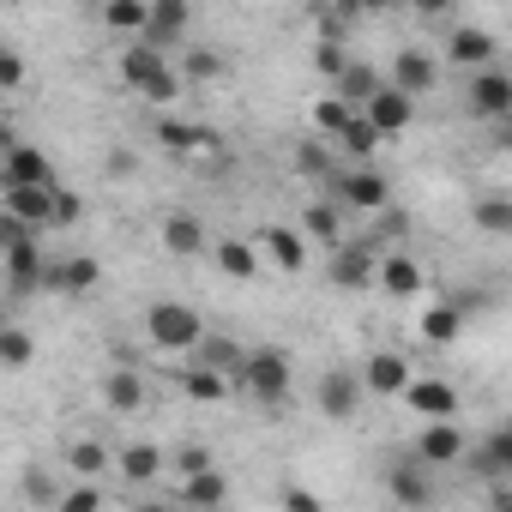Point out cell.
<instances>
[{
	"mask_svg": "<svg viewBox=\"0 0 512 512\" xmlns=\"http://www.w3.org/2000/svg\"><path fill=\"white\" fill-rule=\"evenodd\" d=\"M121 79H127L139 97H151V103H175V91H181V79L169 73L163 49H151V43H139V37L121 49Z\"/></svg>",
	"mask_w": 512,
	"mask_h": 512,
	"instance_id": "1",
	"label": "cell"
},
{
	"mask_svg": "<svg viewBox=\"0 0 512 512\" xmlns=\"http://www.w3.org/2000/svg\"><path fill=\"white\" fill-rule=\"evenodd\" d=\"M199 332H205V326H199L193 308H181V302H157V308H151V344H163V350H193Z\"/></svg>",
	"mask_w": 512,
	"mask_h": 512,
	"instance_id": "2",
	"label": "cell"
},
{
	"mask_svg": "<svg viewBox=\"0 0 512 512\" xmlns=\"http://www.w3.org/2000/svg\"><path fill=\"white\" fill-rule=\"evenodd\" d=\"M241 380L260 392L266 404H278V398L290 392V362H284V350H253V356L241 362Z\"/></svg>",
	"mask_w": 512,
	"mask_h": 512,
	"instance_id": "3",
	"label": "cell"
},
{
	"mask_svg": "<svg viewBox=\"0 0 512 512\" xmlns=\"http://www.w3.org/2000/svg\"><path fill=\"white\" fill-rule=\"evenodd\" d=\"M187 37V0H151L145 7V31H139V43H151V49H175Z\"/></svg>",
	"mask_w": 512,
	"mask_h": 512,
	"instance_id": "4",
	"label": "cell"
},
{
	"mask_svg": "<svg viewBox=\"0 0 512 512\" xmlns=\"http://www.w3.org/2000/svg\"><path fill=\"white\" fill-rule=\"evenodd\" d=\"M7 211H13L25 229H49V223H55V187H43V181H13V187H7Z\"/></svg>",
	"mask_w": 512,
	"mask_h": 512,
	"instance_id": "5",
	"label": "cell"
},
{
	"mask_svg": "<svg viewBox=\"0 0 512 512\" xmlns=\"http://www.w3.org/2000/svg\"><path fill=\"white\" fill-rule=\"evenodd\" d=\"M470 103H476V115H488V121H506L512 115V79L488 61V67H476V79H470Z\"/></svg>",
	"mask_w": 512,
	"mask_h": 512,
	"instance_id": "6",
	"label": "cell"
},
{
	"mask_svg": "<svg viewBox=\"0 0 512 512\" xmlns=\"http://www.w3.org/2000/svg\"><path fill=\"white\" fill-rule=\"evenodd\" d=\"M362 115H368V127L386 139V133H404L410 127V97L398 91V85H374L368 91V103H362Z\"/></svg>",
	"mask_w": 512,
	"mask_h": 512,
	"instance_id": "7",
	"label": "cell"
},
{
	"mask_svg": "<svg viewBox=\"0 0 512 512\" xmlns=\"http://www.w3.org/2000/svg\"><path fill=\"white\" fill-rule=\"evenodd\" d=\"M404 404L416 410V416H458V392L446 386V380H404Z\"/></svg>",
	"mask_w": 512,
	"mask_h": 512,
	"instance_id": "8",
	"label": "cell"
},
{
	"mask_svg": "<svg viewBox=\"0 0 512 512\" xmlns=\"http://www.w3.org/2000/svg\"><path fill=\"white\" fill-rule=\"evenodd\" d=\"M416 458H422V464H452V458H464V434L452 428V416H434V422L422 428Z\"/></svg>",
	"mask_w": 512,
	"mask_h": 512,
	"instance_id": "9",
	"label": "cell"
},
{
	"mask_svg": "<svg viewBox=\"0 0 512 512\" xmlns=\"http://www.w3.org/2000/svg\"><path fill=\"white\" fill-rule=\"evenodd\" d=\"M7 278H13V290H19V296H25V290H43V253H37V241H31V235L7 241Z\"/></svg>",
	"mask_w": 512,
	"mask_h": 512,
	"instance_id": "10",
	"label": "cell"
},
{
	"mask_svg": "<svg viewBox=\"0 0 512 512\" xmlns=\"http://www.w3.org/2000/svg\"><path fill=\"white\" fill-rule=\"evenodd\" d=\"M332 181H338V199H344V205H356V211H380V205H386V181H380L368 163H362V169H350V175H332Z\"/></svg>",
	"mask_w": 512,
	"mask_h": 512,
	"instance_id": "11",
	"label": "cell"
},
{
	"mask_svg": "<svg viewBox=\"0 0 512 512\" xmlns=\"http://www.w3.org/2000/svg\"><path fill=\"white\" fill-rule=\"evenodd\" d=\"M0 181H43V187H55V163L43 157V151H31V145H7V163H0Z\"/></svg>",
	"mask_w": 512,
	"mask_h": 512,
	"instance_id": "12",
	"label": "cell"
},
{
	"mask_svg": "<svg viewBox=\"0 0 512 512\" xmlns=\"http://www.w3.org/2000/svg\"><path fill=\"white\" fill-rule=\"evenodd\" d=\"M368 278H374V241H362V247H338L332 284H338V290H368Z\"/></svg>",
	"mask_w": 512,
	"mask_h": 512,
	"instance_id": "13",
	"label": "cell"
},
{
	"mask_svg": "<svg viewBox=\"0 0 512 512\" xmlns=\"http://www.w3.org/2000/svg\"><path fill=\"white\" fill-rule=\"evenodd\" d=\"M356 398H362V380H356V374H344V368H338V374H326V380H320V410H326L332 422L356 416Z\"/></svg>",
	"mask_w": 512,
	"mask_h": 512,
	"instance_id": "14",
	"label": "cell"
},
{
	"mask_svg": "<svg viewBox=\"0 0 512 512\" xmlns=\"http://www.w3.org/2000/svg\"><path fill=\"white\" fill-rule=\"evenodd\" d=\"M260 241H266V253H272L284 272H302V266H308V247H302V235H296V229L266 223V229H260Z\"/></svg>",
	"mask_w": 512,
	"mask_h": 512,
	"instance_id": "15",
	"label": "cell"
},
{
	"mask_svg": "<svg viewBox=\"0 0 512 512\" xmlns=\"http://www.w3.org/2000/svg\"><path fill=\"white\" fill-rule=\"evenodd\" d=\"M392 85H398L404 97H422V91L434 85V61H428V55H416V49H404V55L392 61Z\"/></svg>",
	"mask_w": 512,
	"mask_h": 512,
	"instance_id": "16",
	"label": "cell"
},
{
	"mask_svg": "<svg viewBox=\"0 0 512 512\" xmlns=\"http://www.w3.org/2000/svg\"><path fill=\"white\" fill-rule=\"evenodd\" d=\"M193 350H199V362H205V368H217L223 380H241V362H247V356H241L229 338H205V332H199V338H193Z\"/></svg>",
	"mask_w": 512,
	"mask_h": 512,
	"instance_id": "17",
	"label": "cell"
},
{
	"mask_svg": "<svg viewBox=\"0 0 512 512\" xmlns=\"http://www.w3.org/2000/svg\"><path fill=\"white\" fill-rule=\"evenodd\" d=\"M103 278V266L97 260H85V253H79V260H67V266H55V272H43V284H55V290H67V296H79V290H91Z\"/></svg>",
	"mask_w": 512,
	"mask_h": 512,
	"instance_id": "18",
	"label": "cell"
},
{
	"mask_svg": "<svg viewBox=\"0 0 512 512\" xmlns=\"http://www.w3.org/2000/svg\"><path fill=\"white\" fill-rule=\"evenodd\" d=\"M404 380H410V362L404 356H392V350L368 356V392H404Z\"/></svg>",
	"mask_w": 512,
	"mask_h": 512,
	"instance_id": "19",
	"label": "cell"
},
{
	"mask_svg": "<svg viewBox=\"0 0 512 512\" xmlns=\"http://www.w3.org/2000/svg\"><path fill=\"white\" fill-rule=\"evenodd\" d=\"M374 272H380V284H386L392 296H416V290H422V266L410 260V253H392V260L374 266Z\"/></svg>",
	"mask_w": 512,
	"mask_h": 512,
	"instance_id": "20",
	"label": "cell"
},
{
	"mask_svg": "<svg viewBox=\"0 0 512 512\" xmlns=\"http://www.w3.org/2000/svg\"><path fill=\"white\" fill-rule=\"evenodd\" d=\"M446 49H452L458 67H488V61H494V37H488V31H452Z\"/></svg>",
	"mask_w": 512,
	"mask_h": 512,
	"instance_id": "21",
	"label": "cell"
},
{
	"mask_svg": "<svg viewBox=\"0 0 512 512\" xmlns=\"http://www.w3.org/2000/svg\"><path fill=\"white\" fill-rule=\"evenodd\" d=\"M332 139H338V145H344V151H350L356 163H368V157H374V145H380V133L368 127V115H362V109H356V115H350V121H344V127H338Z\"/></svg>",
	"mask_w": 512,
	"mask_h": 512,
	"instance_id": "22",
	"label": "cell"
},
{
	"mask_svg": "<svg viewBox=\"0 0 512 512\" xmlns=\"http://www.w3.org/2000/svg\"><path fill=\"white\" fill-rule=\"evenodd\" d=\"M458 332H464V308H458V302H440V308L422 314V338H428V344H452Z\"/></svg>",
	"mask_w": 512,
	"mask_h": 512,
	"instance_id": "23",
	"label": "cell"
},
{
	"mask_svg": "<svg viewBox=\"0 0 512 512\" xmlns=\"http://www.w3.org/2000/svg\"><path fill=\"white\" fill-rule=\"evenodd\" d=\"M103 398H109V410L133 416V410H139V398H145V386H139V374H133V368H115V374L103 380Z\"/></svg>",
	"mask_w": 512,
	"mask_h": 512,
	"instance_id": "24",
	"label": "cell"
},
{
	"mask_svg": "<svg viewBox=\"0 0 512 512\" xmlns=\"http://www.w3.org/2000/svg\"><path fill=\"white\" fill-rule=\"evenodd\" d=\"M163 247H169V253H199V247H205V229H199V217L175 211V217L163 223Z\"/></svg>",
	"mask_w": 512,
	"mask_h": 512,
	"instance_id": "25",
	"label": "cell"
},
{
	"mask_svg": "<svg viewBox=\"0 0 512 512\" xmlns=\"http://www.w3.org/2000/svg\"><path fill=\"white\" fill-rule=\"evenodd\" d=\"M470 464H476L482 476H500V470H512V434L500 428L488 446H476V452H470Z\"/></svg>",
	"mask_w": 512,
	"mask_h": 512,
	"instance_id": "26",
	"label": "cell"
},
{
	"mask_svg": "<svg viewBox=\"0 0 512 512\" xmlns=\"http://www.w3.org/2000/svg\"><path fill=\"white\" fill-rule=\"evenodd\" d=\"M181 386H187V398H199V404H217V398H223V374L205 368V362H193V368L181 374Z\"/></svg>",
	"mask_w": 512,
	"mask_h": 512,
	"instance_id": "27",
	"label": "cell"
},
{
	"mask_svg": "<svg viewBox=\"0 0 512 512\" xmlns=\"http://www.w3.org/2000/svg\"><path fill=\"white\" fill-rule=\"evenodd\" d=\"M217 266H223L229 278H253V272H260V260H253L247 241H217Z\"/></svg>",
	"mask_w": 512,
	"mask_h": 512,
	"instance_id": "28",
	"label": "cell"
},
{
	"mask_svg": "<svg viewBox=\"0 0 512 512\" xmlns=\"http://www.w3.org/2000/svg\"><path fill=\"white\" fill-rule=\"evenodd\" d=\"M103 19H109V31H145V0H103Z\"/></svg>",
	"mask_w": 512,
	"mask_h": 512,
	"instance_id": "29",
	"label": "cell"
},
{
	"mask_svg": "<svg viewBox=\"0 0 512 512\" xmlns=\"http://www.w3.org/2000/svg\"><path fill=\"white\" fill-rule=\"evenodd\" d=\"M181 494H187V500H193V506H217V500H223V494H229V482H223V476H217V470H193V476H187V488H181Z\"/></svg>",
	"mask_w": 512,
	"mask_h": 512,
	"instance_id": "30",
	"label": "cell"
},
{
	"mask_svg": "<svg viewBox=\"0 0 512 512\" xmlns=\"http://www.w3.org/2000/svg\"><path fill=\"white\" fill-rule=\"evenodd\" d=\"M374 85H380V79H374V73H368V67H344V73H338V97H344V103H350V109H362V103H368V91H374Z\"/></svg>",
	"mask_w": 512,
	"mask_h": 512,
	"instance_id": "31",
	"label": "cell"
},
{
	"mask_svg": "<svg viewBox=\"0 0 512 512\" xmlns=\"http://www.w3.org/2000/svg\"><path fill=\"white\" fill-rule=\"evenodd\" d=\"M302 223H308V235H314V241L338 247V205H308V211H302Z\"/></svg>",
	"mask_w": 512,
	"mask_h": 512,
	"instance_id": "32",
	"label": "cell"
},
{
	"mask_svg": "<svg viewBox=\"0 0 512 512\" xmlns=\"http://www.w3.org/2000/svg\"><path fill=\"white\" fill-rule=\"evenodd\" d=\"M157 464H163V458H157V446H127V452H121L127 482H151V476H157Z\"/></svg>",
	"mask_w": 512,
	"mask_h": 512,
	"instance_id": "33",
	"label": "cell"
},
{
	"mask_svg": "<svg viewBox=\"0 0 512 512\" xmlns=\"http://www.w3.org/2000/svg\"><path fill=\"white\" fill-rule=\"evenodd\" d=\"M31 332H19V326H0V362H7V368H25L31 362Z\"/></svg>",
	"mask_w": 512,
	"mask_h": 512,
	"instance_id": "34",
	"label": "cell"
},
{
	"mask_svg": "<svg viewBox=\"0 0 512 512\" xmlns=\"http://www.w3.org/2000/svg\"><path fill=\"white\" fill-rule=\"evenodd\" d=\"M350 115H356V109H350L344 97H320V103H314V127H320V133H338Z\"/></svg>",
	"mask_w": 512,
	"mask_h": 512,
	"instance_id": "35",
	"label": "cell"
},
{
	"mask_svg": "<svg viewBox=\"0 0 512 512\" xmlns=\"http://www.w3.org/2000/svg\"><path fill=\"white\" fill-rule=\"evenodd\" d=\"M476 223H482L488 235H506V229H512V205H506V199H482V205H476Z\"/></svg>",
	"mask_w": 512,
	"mask_h": 512,
	"instance_id": "36",
	"label": "cell"
},
{
	"mask_svg": "<svg viewBox=\"0 0 512 512\" xmlns=\"http://www.w3.org/2000/svg\"><path fill=\"white\" fill-rule=\"evenodd\" d=\"M392 494H398L404 506H422V500H428V482H422L416 470H392Z\"/></svg>",
	"mask_w": 512,
	"mask_h": 512,
	"instance_id": "37",
	"label": "cell"
},
{
	"mask_svg": "<svg viewBox=\"0 0 512 512\" xmlns=\"http://www.w3.org/2000/svg\"><path fill=\"white\" fill-rule=\"evenodd\" d=\"M79 211H85V199H79V193H67V187H55V223H49V229L79 223Z\"/></svg>",
	"mask_w": 512,
	"mask_h": 512,
	"instance_id": "38",
	"label": "cell"
},
{
	"mask_svg": "<svg viewBox=\"0 0 512 512\" xmlns=\"http://www.w3.org/2000/svg\"><path fill=\"white\" fill-rule=\"evenodd\" d=\"M19 85H25V61L0 43V91H19Z\"/></svg>",
	"mask_w": 512,
	"mask_h": 512,
	"instance_id": "39",
	"label": "cell"
},
{
	"mask_svg": "<svg viewBox=\"0 0 512 512\" xmlns=\"http://www.w3.org/2000/svg\"><path fill=\"white\" fill-rule=\"evenodd\" d=\"M73 470H79V476H97V470H103V446H97V440H79V446H73Z\"/></svg>",
	"mask_w": 512,
	"mask_h": 512,
	"instance_id": "40",
	"label": "cell"
},
{
	"mask_svg": "<svg viewBox=\"0 0 512 512\" xmlns=\"http://www.w3.org/2000/svg\"><path fill=\"white\" fill-rule=\"evenodd\" d=\"M314 67H320L326 79H338V73H344L350 61H344V49H338V43H320V49H314Z\"/></svg>",
	"mask_w": 512,
	"mask_h": 512,
	"instance_id": "41",
	"label": "cell"
},
{
	"mask_svg": "<svg viewBox=\"0 0 512 512\" xmlns=\"http://www.w3.org/2000/svg\"><path fill=\"white\" fill-rule=\"evenodd\" d=\"M187 79H223V61L211 49H199V55H187Z\"/></svg>",
	"mask_w": 512,
	"mask_h": 512,
	"instance_id": "42",
	"label": "cell"
},
{
	"mask_svg": "<svg viewBox=\"0 0 512 512\" xmlns=\"http://www.w3.org/2000/svg\"><path fill=\"white\" fill-rule=\"evenodd\" d=\"M175 470H181V476H193V470H211V452H205V446H187V452H175Z\"/></svg>",
	"mask_w": 512,
	"mask_h": 512,
	"instance_id": "43",
	"label": "cell"
},
{
	"mask_svg": "<svg viewBox=\"0 0 512 512\" xmlns=\"http://www.w3.org/2000/svg\"><path fill=\"white\" fill-rule=\"evenodd\" d=\"M302 169H308V175L320 181V175H332V157H326L320 145H302Z\"/></svg>",
	"mask_w": 512,
	"mask_h": 512,
	"instance_id": "44",
	"label": "cell"
},
{
	"mask_svg": "<svg viewBox=\"0 0 512 512\" xmlns=\"http://www.w3.org/2000/svg\"><path fill=\"white\" fill-rule=\"evenodd\" d=\"M55 500H61L67 512H85V506H97L103 494H97V488H73V494H55Z\"/></svg>",
	"mask_w": 512,
	"mask_h": 512,
	"instance_id": "45",
	"label": "cell"
},
{
	"mask_svg": "<svg viewBox=\"0 0 512 512\" xmlns=\"http://www.w3.org/2000/svg\"><path fill=\"white\" fill-rule=\"evenodd\" d=\"M284 506H290V512H320V494H308V488H290V494H284Z\"/></svg>",
	"mask_w": 512,
	"mask_h": 512,
	"instance_id": "46",
	"label": "cell"
},
{
	"mask_svg": "<svg viewBox=\"0 0 512 512\" xmlns=\"http://www.w3.org/2000/svg\"><path fill=\"white\" fill-rule=\"evenodd\" d=\"M416 13H428V19H440V13H452V0H410Z\"/></svg>",
	"mask_w": 512,
	"mask_h": 512,
	"instance_id": "47",
	"label": "cell"
},
{
	"mask_svg": "<svg viewBox=\"0 0 512 512\" xmlns=\"http://www.w3.org/2000/svg\"><path fill=\"white\" fill-rule=\"evenodd\" d=\"M25 494H31V500H55V488H49L43 476H25Z\"/></svg>",
	"mask_w": 512,
	"mask_h": 512,
	"instance_id": "48",
	"label": "cell"
},
{
	"mask_svg": "<svg viewBox=\"0 0 512 512\" xmlns=\"http://www.w3.org/2000/svg\"><path fill=\"white\" fill-rule=\"evenodd\" d=\"M0 145H13V127H7V121H0Z\"/></svg>",
	"mask_w": 512,
	"mask_h": 512,
	"instance_id": "49",
	"label": "cell"
},
{
	"mask_svg": "<svg viewBox=\"0 0 512 512\" xmlns=\"http://www.w3.org/2000/svg\"><path fill=\"white\" fill-rule=\"evenodd\" d=\"M0 326H7V320H0Z\"/></svg>",
	"mask_w": 512,
	"mask_h": 512,
	"instance_id": "50",
	"label": "cell"
}]
</instances>
